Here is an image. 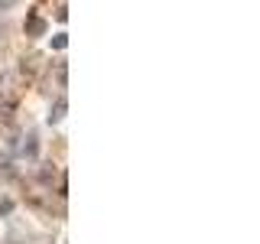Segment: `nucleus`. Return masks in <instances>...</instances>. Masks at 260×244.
Instances as JSON below:
<instances>
[{
	"instance_id": "nucleus-1",
	"label": "nucleus",
	"mask_w": 260,
	"mask_h": 244,
	"mask_svg": "<svg viewBox=\"0 0 260 244\" xmlns=\"http://www.w3.org/2000/svg\"><path fill=\"white\" fill-rule=\"evenodd\" d=\"M13 4H16V0H0V13H4V10H10Z\"/></svg>"
}]
</instances>
